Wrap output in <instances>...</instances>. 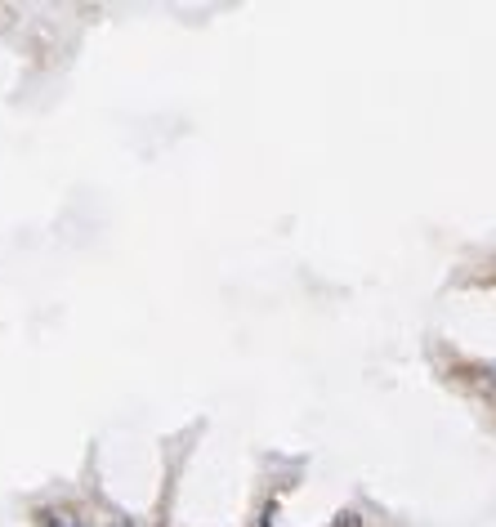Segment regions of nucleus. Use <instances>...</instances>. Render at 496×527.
Masks as SVG:
<instances>
[{
  "mask_svg": "<svg viewBox=\"0 0 496 527\" xmlns=\"http://www.w3.org/2000/svg\"><path fill=\"white\" fill-rule=\"evenodd\" d=\"M45 527H81V523H72V519H45Z\"/></svg>",
  "mask_w": 496,
  "mask_h": 527,
  "instance_id": "obj_1",
  "label": "nucleus"
},
{
  "mask_svg": "<svg viewBox=\"0 0 496 527\" xmlns=\"http://www.w3.org/2000/svg\"><path fill=\"white\" fill-rule=\"evenodd\" d=\"M112 527H135V523H126V519H117V523H112Z\"/></svg>",
  "mask_w": 496,
  "mask_h": 527,
  "instance_id": "obj_2",
  "label": "nucleus"
}]
</instances>
